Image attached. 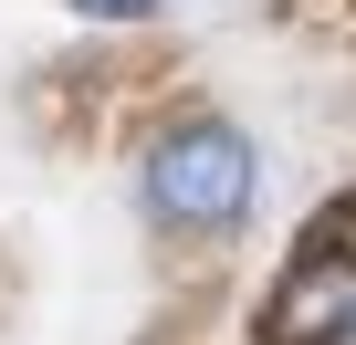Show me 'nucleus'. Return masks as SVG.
<instances>
[{
	"label": "nucleus",
	"mask_w": 356,
	"mask_h": 345,
	"mask_svg": "<svg viewBox=\"0 0 356 345\" xmlns=\"http://www.w3.org/2000/svg\"><path fill=\"white\" fill-rule=\"evenodd\" d=\"M136 199L178 241H231L252 220V199H262V157H252V136L231 115H168L136 157Z\"/></svg>",
	"instance_id": "obj_1"
},
{
	"label": "nucleus",
	"mask_w": 356,
	"mask_h": 345,
	"mask_svg": "<svg viewBox=\"0 0 356 345\" xmlns=\"http://www.w3.org/2000/svg\"><path fill=\"white\" fill-rule=\"evenodd\" d=\"M262 335H273V345H356V272H346L335 251H304V262L283 272Z\"/></svg>",
	"instance_id": "obj_2"
},
{
	"label": "nucleus",
	"mask_w": 356,
	"mask_h": 345,
	"mask_svg": "<svg viewBox=\"0 0 356 345\" xmlns=\"http://www.w3.org/2000/svg\"><path fill=\"white\" fill-rule=\"evenodd\" d=\"M74 11H84V22H147L157 0H74Z\"/></svg>",
	"instance_id": "obj_3"
}]
</instances>
